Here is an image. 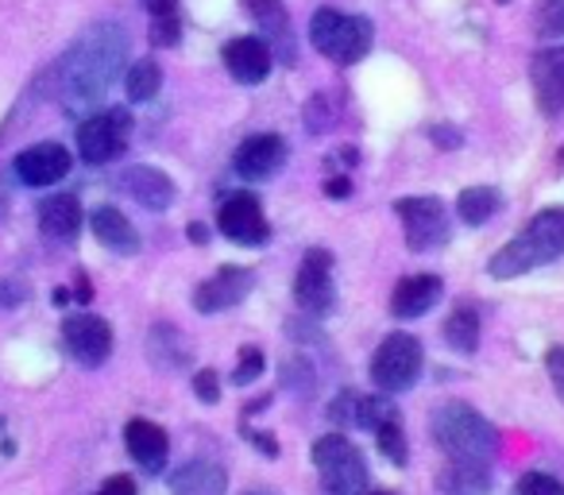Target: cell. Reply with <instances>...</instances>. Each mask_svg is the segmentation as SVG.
<instances>
[{
    "label": "cell",
    "instance_id": "6da1fadb",
    "mask_svg": "<svg viewBox=\"0 0 564 495\" xmlns=\"http://www.w3.org/2000/svg\"><path fill=\"white\" fill-rule=\"evenodd\" d=\"M128 58V40L117 24H97L66 51L58 63V94L70 117L86 120L105 101L109 86L120 78V66Z\"/></svg>",
    "mask_w": 564,
    "mask_h": 495
},
{
    "label": "cell",
    "instance_id": "7a4b0ae2",
    "mask_svg": "<svg viewBox=\"0 0 564 495\" xmlns=\"http://www.w3.org/2000/svg\"><path fill=\"white\" fill-rule=\"evenodd\" d=\"M561 256H564V209H541L507 248H499L491 256L487 271L495 279H518L525 271L561 260Z\"/></svg>",
    "mask_w": 564,
    "mask_h": 495
},
{
    "label": "cell",
    "instance_id": "3957f363",
    "mask_svg": "<svg viewBox=\"0 0 564 495\" xmlns=\"http://www.w3.org/2000/svg\"><path fill=\"white\" fill-rule=\"evenodd\" d=\"M433 441L445 449L453 461H476L487 464L499 449V433L479 410L468 402H448L433 415Z\"/></svg>",
    "mask_w": 564,
    "mask_h": 495
},
{
    "label": "cell",
    "instance_id": "277c9868",
    "mask_svg": "<svg viewBox=\"0 0 564 495\" xmlns=\"http://www.w3.org/2000/svg\"><path fill=\"white\" fill-rule=\"evenodd\" d=\"M310 40L333 63L352 66L371 51V24L364 17H345L337 9H322L310 20Z\"/></svg>",
    "mask_w": 564,
    "mask_h": 495
},
{
    "label": "cell",
    "instance_id": "5b68a950",
    "mask_svg": "<svg viewBox=\"0 0 564 495\" xmlns=\"http://www.w3.org/2000/svg\"><path fill=\"white\" fill-rule=\"evenodd\" d=\"M314 464L329 495H360L368 487V464L364 453L345 433H325L314 445Z\"/></svg>",
    "mask_w": 564,
    "mask_h": 495
},
{
    "label": "cell",
    "instance_id": "8992f818",
    "mask_svg": "<svg viewBox=\"0 0 564 495\" xmlns=\"http://www.w3.org/2000/svg\"><path fill=\"white\" fill-rule=\"evenodd\" d=\"M422 361H425V353H422V345H417V337H410V333H391V337L376 348V356H371V379H376V387L383 395L410 391V387L417 384V376H422Z\"/></svg>",
    "mask_w": 564,
    "mask_h": 495
},
{
    "label": "cell",
    "instance_id": "52a82bcc",
    "mask_svg": "<svg viewBox=\"0 0 564 495\" xmlns=\"http://www.w3.org/2000/svg\"><path fill=\"white\" fill-rule=\"evenodd\" d=\"M394 213L402 217V233H406V244L414 252L441 248L453 236V220H448V209L441 197H399Z\"/></svg>",
    "mask_w": 564,
    "mask_h": 495
},
{
    "label": "cell",
    "instance_id": "ba28073f",
    "mask_svg": "<svg viewBox=\"0 0 564 495\" xmlns=\"http://www.w3.org/2000/svg\"><path fill=\"white\" fill-rule=\"evenodd\" d=\"M128 132H132V117L128 109H105L89 112L78 125V151L86 163H112V159L124 151Z\"/></svg>",
    "mask_w": 564,
    "mask_h": 495
},
{
    "label": "cell",
    "instance_id": "9c48e42d",
    "mask_svg": "<svg viewBox=\"0 0 564 495\" xmlns=\"http://www.w3.org/2000/svg\"><path fill=\"white\" fill-rule=\"evenodd\" d=\"M294 299L310 318H325L337 306V283H333V256L325 248H310L302 256L299 279H294Z\"/></svg>",
    "mask_w": 564,
    "mask_h": 495
},
{
    "label": "cell",
    "instance_id": "30bf717a",
    "mask_svg": "<svg viewBox=\"0 0 564 495\" xmlns=\"http://www.w3.org/2000/svg\"><path fill=\"white\" fill-rule=\"evenodd\" d=\"M63 345L78 364L97 368V364H105L112 353V330H109V322L97 314H70L63 322Z\"/></svg>",
    "mask_w": 564,
    "mask_h": 495
},
{
    "label": "cell",
    "instance_id": "8fae6325",
    "mask_svg": "<svg viewBox=\"0 0 564 495\" xmlns=\"http://www.w3.org/2000/svg\"><path fill=\"white\" fill-rule=\"evenodd\" d=\"M217 225H220V233H225L228 240L248 244V248H256V244H263L267 236H271L267 217H263V205H259L251 194H232V197H228V202L220 205V213H217Z\"/></svg>",
    "mask_w": 564,
    "mask_h": 495
},
{
    "label": "cell",
    "instance_id": "7c38bea8",
    "mask_svg": "<svg viewBox=\"0 0 564 495\" xmlns=\"http://www.w3.org/2000/svg\"><path fill=\"white\" fill-rule=\"evenodd\" d=\"M17 174L24 186H55L70 174V151L63 143H35L17 155Z\"/></svg>",
    "mask_w": 564,
    "mask_h": 495
},
{
    "label": "cell",
    "instance_id": "4fadbf2b",
    "mask_svg": "<svg viewBox=\"0 0 564 495\" xmlns=\"http://www.w3.org/2000/svg\"><path fill=\"white\" fill-rule=\"evenodd\" d=\"M232 163H236V174H240L243 182H263V179H271L282 163H286V143L271 132L251 136V140H243L240 148H236Z\"/></svg>",
    "mask_w": 564,
    "mask_h": 495
},
{
    "label": "cell",
    "instance_id": "5bb4252c",
    "mask_svg": "<svg viewBox=\"0 0 564 495\" xmlns=\"http://www.w3.org/2000/svg\"><path fill=\"white\" fill-rule=\"evenodd\" d=\"M251 291V271L243 268H220L213 279H205L194 291V306L202 314H220V310H232L248 299Z\"/></svg>",
    "mask_w": 564,
    "mask_h": 495
},
{
    "label": "cell",
    "instance_id": "9a60e30c",
    "mask_svg": "<svg viewBox=\"0 0 564 495\" xmlns=\"http://www.w3.org/2000/svg\"><path fill=\"white\" fill-rule=\"evenodd\" d=\"M530 82H533V94H538L541 112L556 117L564 109V47L541 51L530 63Z\"/></svg>",
    "mask_w": 564,
    "mask_h": 495
},
{
    "label": "cell",
    "instance_id": "2e32d148",
    "mask_svg": "<svg viewBox=\"0 0 564 495\" xmlns=\"http://www.w3.org/2000/svg\"><path fill=\"white\" fill-rule=\"evenodd\" d=\"M120 186L143 205V209H166L174 202V182L166 171L159 166H148V163H135V166H124L120 174Z\"/></svg>",
    "mask_w": 564,
    "mask_h": 495
},
{
    "label": "cell",
    "instance_id": "e0dca14e",
    "mask_svg": "<svg viewBox=\"0 0 564 495\" xmlns=\"http://www.w3.org/2000/svg\"><path fill=\"white\" fill-rule=\"evenodd\" d=\"M225 66L236 82L243 86H256L271 74V47L256 35H243V40H232L225 47Z\"/></svg>",
    "mask_w": 564,
    "mask_h": 495
},
{
    "label": "cell",
    "instance_id": "ac0fdd59",
    "mask_svg": "<svg viewBox=\"0 0 564 495\" xmlns=\"http://www.w3.org/2000/svg\"><path fill=\"white\" fill-rule=\"evenodd\" d=\"M124 445L128 453H132L135 464H143L148 472H159L166 464V433L163 426L148 422V418H132V422L124 426Z\"/></svg>",
    "mask_w": 564,
    "mask_h": 495
},
{
    "label": "cell",
    "instance_id": "d6986e66",
    "mask_svg": "<svg viewBox=\"0 0 564 495\" xmlns=\"http://www.w3.org/2000/svg\"><path fill=\"white\" fill-rule=\"evenodd\" d=\"M441 279L437 276H406L391 294V314L394 318H422L437 306L441 299Z\"/></svg>",
    "mask_w": 564,
    "mask_h": 495
},
{
    "label": "cell",
    "instance_id": "ffe728a7",
    "mask_svg": "<svg viewBox=\"0 0 564 495\" xmlns=\"http://www.w3.org/2000/svg\"><path fill=\"white\" fill-rule=\"evenodd\" d=\"M89 225H94L97 240H101L105 248H112V252H120V256L140 252V233H135L132 220H128L117 205H97V209L89 213Z\"/></svg>",
    "mask_w": 564,
    "mask_h": 495
},
{
    "label": "cell",
    "instance_id": "44dd1931",
    "mask_svg": "<svg viewBox=\"0 0 564 495\" xmlns=\"http://www.w3.org/2000/svg\"><path fill=\"white\" fill-rule=\"evenodd\" d=\"M243 9H248V17L267 32V40L274 43V51H279L286 63H294L291 17H286V9H282V0H243Z\"/></svg>",
    "mask_w": 564,
    "mask_h": 495
},
{
    "label": "cell",
    "instance_id": "7402d4cb",
    "mask_svg": "<svg viewBox=\"0 0 564 495\" xmlns=\"http://www.w3.org/2000/svg\"><path fill=\"white\" fill-rule=\"evenodd\" d=\"M225 469L213 461H186L171 476V495H225Z\"/></svg>",
    "mask_w": 564,
    "mask_h": 495
},
{
    "label": "cell",
    "instance_id": "603a6c76",
    "mask_svg": "<svg viewBox=\"0 0 564 495\" xmlns=\"http://www.w3.org/2000/svg\"><path fill=\"white\" fill-rule=\"evenodd\" d=\"M40 228L51 240H74L82 228V205L74 194H51L40 205Z\"/></svg>",
    "mask_w": 564,
    "mask_h": 495
},
{
    "label": "cell",
    "instance_id": "cb8c5ba5",
    "mask_svg": "<svg viewBox=\"0 0 564 495\" xmlns=\"http://www.w3.org/2000/svg\"><path fill=\"white\" fill-rule=\"evenodd\" d=\"M437 487L445 495H487L491 492V476H487V464L476 461H448L437 472Z\"/></svg>",
    "mask_w": 564,
    "mask_h": 495
},
{
    "label": "cell",
    "instance_id": "d4e9b609",
    "mask_svg": "<svg viewBox=\"0 0 564 495\" xmlns=\"http://www.w3.org/2000/svg\"><path fill=\"white\" fill-rule=\"evenodd\" d=\"M148 356L155 368L174 372L189 361V345L182 341V333L174 330V325L159 322V325H151V333H148Z\"/></svg>",
    "mask_w": 564,
    "mask_h": 495
},
{
    "label": "cell",
    "instance_id": "484cf974",
    "mask_svg": "<svg viewBox=\"0 0 564 495\" xmlns=\"http://www.w3.org/2000/svg\"><path fill=\"white\" fill-rule=\"evenodd\" d=\"M445 341L456 353H476L479 345V314L471 306H456L445 322Z\"/></svg>",
    "mask_w": 564,
    "mask_h": 495
},
{
    "label": "cell",
    "instance_id": "4316f807",
    "mask_svg": "<svg viewBox=\"0 0 564 495\" xmlns=\"http://www.w3.org/2000/svg\"><path fill=\"white\" fill-rule=\"evenodd\" d=\"M499 209V194H495V186H468L460 197H456V213H460L464 225H484L491 213Z\"/></svg>",
    "mask_w": 564,
    "mask_h": 495
},
{
    "label": "cell",
    "instance_id": "83f0119b",
    "mask_svg": "<svg viewBox=\"0 0 564 495\" xmlns=\"http://www.w3.org/2000/svg\"><path fill=\"white\" fill-rule=\"evenodd\" d=\"M159 86H163V74H159V66L151 58H140V63H132L124 71L128 101H151L159 94Z\"/></svg>",
    "mask_w": 564,
    "mask_h": 495
},
{
    "label": "cell",
    "instance_id": "f1b7e54d",
    "mask_svg": "<svg viewBox=\"0 0 564 495\" xmlns=\"http://www.w3.org/2000/svg\"><path fill=\"white\" fill-rule=\"evenodd\" d=\"M394 418H399V407H394L387 395H371V399H360V410H356V422H360L364 430H371V433H376L379 426L394 422Z\"/></svg>",
    "mask_w": 564,
    "mask_h": 495
},
{
    "label": "cell",
    "instance_id": "f546056e",
    "mask_svg": "<svg viewBox=\"0 0 564 495\" xmlns=\"http://www.w3.org/2000/svg\"><path fill=\"white\" fill-rule=\"evenodd\" d=\"M376 441H379V449H383V453L391 456L394 464H406V433H402L399 418H394V422H387V426H379Z\"/></svg>",
    "mask_w": 564,
    "mask_h": 495
},
{
    "label": "cell",
    "instance_id": "4dcf8cb0",
    "mask_svg": "<svg viewBox=\"0 0 564 495\" xmlns=\"http://www.w3.org/2000/svg\"><path fill=\"white\" fill-rule=\"evenodd\" d=\"M538 35L541 40H556V35H564V0H541Z\"/></svg>",
    "mask_w": 564,
    "mask_h": 495
},
{
    "label": "cell",
    "instance_id": "1f68e13d",
    "mask_svg": "<svg viewBox=\"0 0 564 495\" xmlns=\"http://www.w3.org/2000/svg\"><path fill=\"white\" fill-rule=\"evenodd\" d=\"M514 495H564V484L556 476H549V472H525L518 480Z\"/></svg>",
    "mask_w": 564,
    "mask_h": 495
},
{
    "label": "cell",
    "instance_id": "d6a6232c",
    "mask_svg": "<svg viewBox=\"0 0 564 495\" xmlns=\"http://www.w3.org/2000/svg\"><path fill=\"white\" fill-rule=\"evenodd\" d=\"M178 40H182L178 12H171V17H151V43H155V47H174Z\"/></svg>",
    "mask_w": 564,
    "mask_h": 495
},
{
    "label": "cell",
    "instance_id": "836d02e7",
    "mask_svg": "<svg viewBox=\"0 0 564 495\" xmlns=\"http://www.w3.org/2000/svg\"><path fill=\"white\" fill-rule=\"evenodd\" d=\"M263 372V353L259 348H243L240 353V364H236V376H232V384H251V379Z\"/></svg>",
    "mask_w": 564,
    "mask_h": 495
},
{
    "label": "cell",
    "instance_id": "e575fe53",
    "mask_svg": "<svg viewBox=\"0 0 564 495\" xmlns=\"http://www.w3.org/2000/svg\"><path fill=\"white\" fill-rule=\"evenodd\" d=\"M194 391L202 402H220V384H217V372L213 368H202L194 376Z\"/></svg>",
    "mask_w": 564,
    "mask_h": 495
},
{
    "label": "cell",
    "instance_id": "d590c367",
    "mask_svg": "<svg viewBox=\"0 0 564 495\" xmlns=\"http://www.w3.org/2000/svg\"><path fill=\"white\" fill-rule=\"evenodd\" d=\"M20 302H28V287L20 279H0V310H17Z\"/></svg>",
    "mask_w": 564,
    "mask_h": 495
},
{
    "label": "cell",
    "instance_id": "8d00e7d4",
    "mask_svg": "<svg viewBox=\"0 0 564 495\" xmlns=\"http://www.w3.org/2000/svg\"><path fill=\"white\" fill-rule=\"evenodd\" d=\"M545 368H549V379H553L556 395H561V402H564V348L561 345H553L545 353Z\"/></svg>",
    "mask_w": 564,
    "mask_h": 495
},
{
    "label": "cell",
    "instance_id": "74e56055",
    "mask_svg": "<svg viewBox=\"0 0 564 495\" xmlns=\"http://www.w3.org/2000/svg\"><path fill=\"white\" fill-rule=\"evenodd\" d=\"M286 384L299 387V391H306L310 384H314V372H310L306 361H291L286 364Z\"/></svg>",
    "mask_w": 564,
    "mask_h": 495
},
{
    "label": "cell",
    "instance_id": "f35d334b",
    "mask_svg": "<svg viewBox=\"0 0 564 495\" xmlns=\"http://www.w3.org/2000/svg\"><path fill=\"white\" fill-rule=\"evenodd\" d=\"M352 410H360V399H356L352 391H345V395H337V399H333L329 415H333V422H340V418H356Z\"/></svg>",
    "mask_w": 564,
    "mask_h": 495
},
{
    "label": "cell",
    "instance_id": "ab89813d",
    "mask_svg": "<svg viewBox=\"0 0 564 495\" xmlns=\"http://www.w3.org/2000/svg\"><path fill=\"white\" fill-rule=\"evenodd\" d=\"M97 495H135V480L132 476H109Z\"/></svg>",
    "mask_w": 564,
    "mask_h": 495
},
{
    "label": "cell",
    "instance_id": "60d3db41",
    "mask_svg": "<svg viewBox=\"0 0 564 495\" xmlns=\"http://www.w3.org/2000/svg\"><path fill=\"white\" fill-rule=\"evenodd\" d=\"M143 9L151 17H171V12H178V0H143Z\"/></svg>",
    "mask_w": 564,
    "mask_h": 495
},
{
    "label": "cell",
    "instance_id": "b9f144b4",
    "mask_svg": "<svg viewBox=\"0 0 564 495\" xmlns=\"http://www.w3.org/2000/svg\"><path fill=\"white\" fill-rule=\"evenodd\" d=\"M325 194H329L333 202H340V197L352 194V182H348V179H329V182H325Z\"/></svg>",
    "mask_w": 564,
    "mask_h": 495
},
{
    "label": "cell",
    "instance_id": "7bdbcfd3",
    "mask_svg": "<svg viewBox=\"0 0 564 495\" xmlns=\"http://www.w3.org/2000/svg\"><path fill=\"white\" fill-rule=\"evenodd\" d=\"M430 136H433V143H441V148H456V143H460V136H456L453 128H441V125L433 128Z\"/></svg>",
    "mask_w": 564,
    "mask_h": 495
},
{
    "label": "cell",
    "instance_id": "ee69618b",
    "mask_svg": "<svg viewBox=\"0 0 564 495\" xmlns=\"http://www.w3.org/2000/svg\"><path fill=\"white\" fill-rule=\"evenodd\" d=\"M248 441H256V445L263 449L267 456H274V453H279V445H274V441L267 438V433H248Z\"/></svg>",
    "mask_w": 564,
    "mask_h": 495
},
{
    "label": "cell",
    "instance_id": "f6af8a7d",
    "mask_svg": "<svg viewBox=\"0 0 564 495\" xmlns=\"http://www.w3.org/2000/svg\"><path fill=\"white\" fill-rule=\"evenodd\" d=\"M205 236H209V233H205V225H189V240L205 244Z\"/></svg>",
    "mask_w": 564,
    "mask_h": 495
},
{
    "label": "cell",
    "instance_id": "bcb514c9",
    "mask_svg": "<svg viewBox=\"0 0 564 495\" xmlns=\"http://www.w3.org/2000/svg\"><path fill=\"white\" fill-rule=\"evenodd\" d=\"M243 495H274V492H267V487H259V492H243Z\"/></svg>",
    "mask_w": 564,
    "mask_h": 495
},
{
    "label": "cell",
    "instance_id": "7dc6e473",
    "mask_svg": "<svg viewBox=\"0 0 564 495\" xmlns=\"http://www.w3.org/2000/svg\"><path fill=\"white\" fill-rule=\"evenodd\" d=\"M556 155H561V166H564V148H561V151H556Z\"/></svg>",
    "mask_w": 564,
    "mask_h": 495
},
{
    "label": "cell",
    "instance_id": "c3c4849f",
    "mask_svg": "<svg viewBox=\"0 0 564 495\" xmlns=\"http://www.w3.org/2000/svg\"><path fill=\"white\" fill-rule=\"evenodd\" d=\"M368 495H391V492H368Z\"/></svg>",
    "mask_w": 564,
    "mask_h": 495
},
{
    "label": "cell",
    "instance_id": "681fc988",
    "mask_svg": "<svg viewBox=\"0 0 564 495\" xmlns=\"http://www.w3.org/2000/svg\"><path fill=\"white\" fill-rule=\"evenodd\" d=\"M499 4H507V0H499Z\"/></svg>",
    "mask_w": 564,
    "mask_h": 495
}]
</instances>
